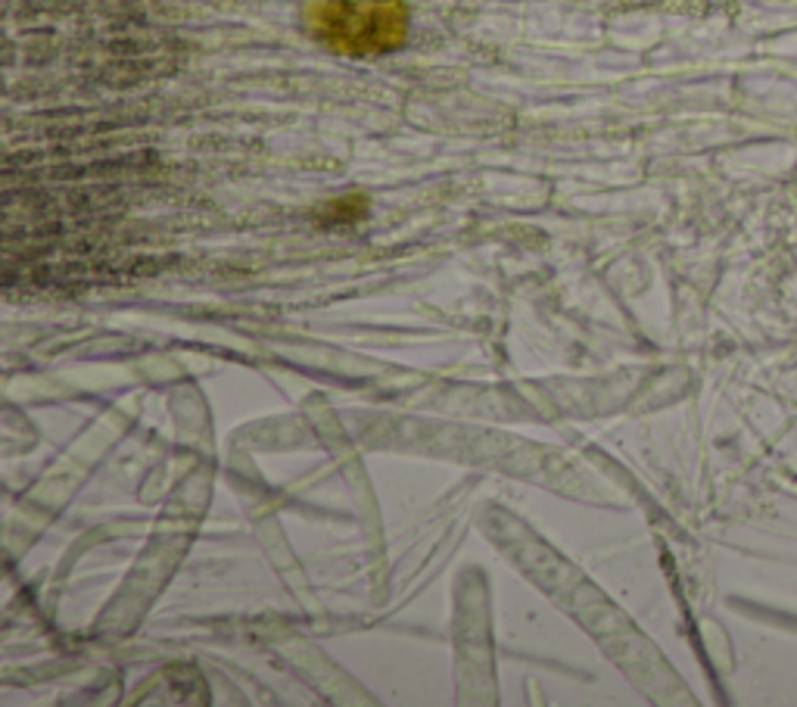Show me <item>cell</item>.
Returning <instances> with one entry per match:
<instances>
[{"instance_id": "6da1fadb", "label": "cell", "mask_w": 797, "mask_h": 707, "mask_svg": "<svg viewBox=\"0 0 797 707\" xmlns=\"http://www.w3.org/2000/svg\"><path fill=\"white\" fill-rule=\"evenodd\" d=\"M305 25L324 47L349 57L390 54L408 38V7L402 0H315Z\"/></svg>"}]
</instances>
